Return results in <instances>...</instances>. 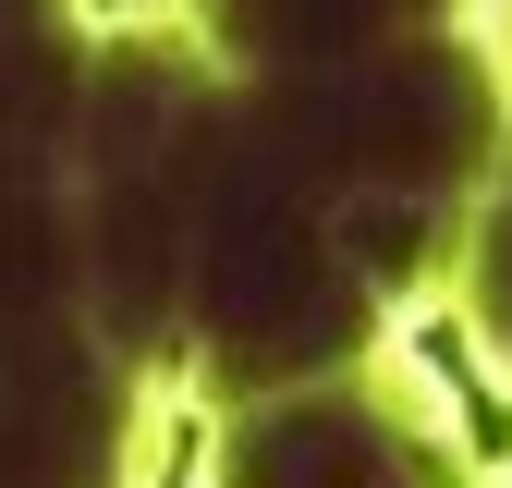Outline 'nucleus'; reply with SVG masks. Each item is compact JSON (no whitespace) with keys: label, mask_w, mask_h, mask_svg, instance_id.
I'll list each match as a JSON object with an SVG mask.
<instances>
[{"label":"nucleus","mask_w":512,"mask_h":488,"mask_svg":"<svg viewBox=\"0 0 512 488\" xmlns=\"http://www.w3.org/2000/svg\"><path fill=\"white\" fill-rule=\"evenodd\" d=\"M476 488H512V464H500V476H476Z\"/></svg>","instance_id":"f257e3e1"}]
</instances>
